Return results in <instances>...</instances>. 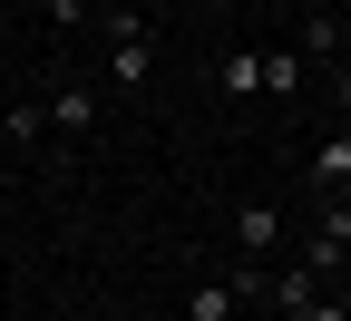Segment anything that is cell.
Returning a JSON list of instances; mask_svg holds the SVG:
<instances>
[{
  "label": "cell",
  "mask_w": 351,
  "mask_h": 321,
  "mask_svg": "<svg viewBox=\"0 0 351 321\" xmlns=\"http://www.w3.org/2000/svg\"><path fill=\"white\" fill-rule=\"evenodd\" d=\"M98 29H108V88H147V68H156L147 10H98Z\"/></svg>",
  "instance_id": "cell-1"
},
{
  "label": "cell",
  "mask_w": 351,
  "mask_h": 321,
  "mask_svg": "<svg viewBox=\"0 0 351 321\" xmlns=\"http://www.w3.org/2000/svg\"><path fill=\"white\" fill-rule=\"evenodd\" d=\"M254 292H263L254 272H215V283H195V292H186V321H234Z\"/></svg>",
  "instance_id": "cell-2"
},
{
  "label": "cell",
  "mask_w": 351,
  "mask_h": 321,
  "mask_svg": "<svg viewBox=\"0 0 351 321\" xmlns=\"http://www.w3.org/2000/svg\"><path fill=\"white\" fill-rule=\"evenodd\" d=\"M313 195H351V127H332L313 146Z\"/></svg>",
  "instance_id": "cell-3"
},
{
  "label": "cell",
  "mask_w": 351,
  "mask_h": 321,
  "mask_svg": "<svg viewBox=\"0 0 351 321\" xmlns=\"http://www.w3.org/2000/svg\"><path fill=\"white\" fill-rule=\"evenodd\" d=\"M39 117H49V136H88V127H98V98H88V88H49Z\"/></svg>",
  "instance_id": "cell-4"
},
{
  "label": "cell",
  "mask_w": 351,
  "mask_h": 321,
  "mask_svg": "<svg viewBox=\"0 0 351 321\" xmlns=\"http://www.w3.org/2000/svg\"><path fill=\"white\" fill-rule=\"evenodd\" d=\"M302 78H313L302 49H263V98H302Z\"/></svg>",
  "instance_id": "cell-5"
},
{
  "label": "cell",
  "mask_w": 351,
  "mask_h": 321,
  "mask_svg": "<svg viewBox=\"0 0 351 321\" xmlns=\"http://www.w3.org/2000/svg\"><path fill=\"white\" fill-rule=\"evenodd\" d=\"M263 292H274L283 311H302V302H313V292H322V272H313V263H293V272H274V283H263Z\"/></svg>",
  "instance_id": "cell-6"
},
{
  "label": "cell",
  "mask_w": 351,
  "mask_h": 321,
  "mask_svg": "<svg viewBox=\"0 0 351 321\" xmlns=\"http://www.w3.org/2000/svg\"><path fill=\"white\" fill-rule=\"evenodd\" d=\"M215 88H234V98H254V88H263V59H254V49H225V68H215Z\"/></svg>",
  "instance_id": "cell-7"
},
{
  "label": "cell",
  "mask_w": 351,
  "mask_h": 321,
  "mask_svg": "<svg viewBox=\"0 0 351 321\" xmlns=\"http://www.w3.org/2000/svg\"><path fill=\"white\" fill-rule=\"evenodd\" d=\"M234 244H283V214H274V205H244V214H234Z\"/></svg>",
  "instance_id": "cell-8"
},
{
  "label": "cell",
  "mask_w": 351,
  "mask_h": 321,
  "mask_svg": "<svg viewBox=\"0 0 351 321\" xmlns=\"http://www.w3.org/2000/svg\"><path fill=\"white\" fill-rule=\"evenodd\" d=\"M39 10H49V29H78V20H88V0H39Z\"/></svg>",
  "instance_id": "cell-9"
},
{
  "label": "cell",
  "mask_w": 351,
  "mask_h": 321,
  "mask_svg": "<svg viewBox=\"0 0 351 321\" xmlns=\"http://www.w3.org/2000/svg\"><path fill=\"white\" fill-rule=\"evenodd\" d=\"M332 107H341V127H351V59L332 68Z\"/></svg>",
  "instance_id": "cell-10"
},
{
  "label": "cell",
  "mask_w": 351,
  "mask_h": 321,
  "mask_svg": "<svg viewBox=\"0 0 351 321\" xmlns=\"http://www.w3.org/2000/svg\"><path fill=\"white\" fill-rule=\"evenodd\" d=\"M293 321H341V292H332V302L313 292V302H302V311H293Z\"/></svg>",
  "instance_id": "cell-11"
},
{
  "label": "cell",
  "mask_w": 351,
  "mask_h": 321,
  "mask_svg": "<svg viewBox=\"0 0 351 321\" xmlns=\"http://www.w3.org/2000/svg\"><path fill=\"white\" fill-rule=\"evenodd\" d=\"M341 321H351V292H341Z\"/></svg>",
  "instance_id": "cell-12"
},
{
  "label": "cell",
  "mask_w": 351,
  "mask_h": 321,
  "mask_svg": "<svg viewBox=\"0 0 351 321\" xmlns=\"http://www.w3.org/2000/svg\"><path fill=\"white\" fill-rule=\"evenodd\" d=\"M293 10H313V0H293Z\"/></svg>",
  "instance_id": "cell-13"
},
{
  "label": "cell",
  "mask_w": 351,
  "mask_h": 321,
  "mask_svg": "<svg viewBox=\"0 0 351 321\" xmlns=\"http://www.w3.org/2000/svg\"><path fill=\"white\" fill-rule=\"evenodd\" d=\"M0 175H10V166H0Z\"/></svg>",
  "instance_id": "cell-14"
}]
</instances>
